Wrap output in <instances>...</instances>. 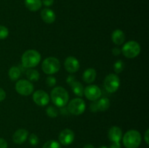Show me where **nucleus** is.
Segmentation results:
<instances>
[{
	"instance_id": "f257e3e1",
	"label": "nucleus",
	"mask_w": 149,
	"mask_h": 148,
	"mask_svg": "<svg viewBox=\"0 0 149 148\" xmlns=\"http://www.w3.org/2000/svg\"><path fill=\"white\" fill-rule=\"evenodd\" d=\"M50 97L52 102L58 107H64L66 105L69 100L68 91L61 86L54 88L51 91Z\"/></svg>"
},
{
	"instance_id": "f03ea898",
	"label": "nucleus",
	"mask_w": 149,
	"mask_h": 148,
	"mask_svg": "<svg viewBox=\"0 0 149 148\" xmlns=\"http://www.w3.org/2000/svg\"><path fill=\"white\" fill-rule=\"evenodd\" d=\"M41 55L35 49H29L22 56V64L26 68H33L39 63Z\"/></svg>"
},
{
	"instance_id": "7ed1b4c3",
	"label": "nucleus",
	"mask_w": 149,
	"mask_h": 148,
	"mask_svg": "<svg viewBox=\"0 0 149 148\" xmlns=\"http://www.w3.org/2000/svg\"><path fill=\"white\" fill-rule=\"evenodd\" d=\"M141 141V134L136 130L128 131L123 136V144L126 148H138Z\"/></svg>"
},
{
	"instance_id": "20e7f679",
	"label": "nucleus",
	"mask_w": 149,
	"mask_h": 148,
	"mask_svg": "<svg viewBox=\"0 0 149 148\" xmlns=\"http://www.w3.org/2000/svg\"><path fill=\"white\" fill-rule=\"evenodd\" d=\"M42 71L48 75L54 74L58 72L61 68V62L59 59L54 57L46 58L42 62Z\"/></svg>"
},
{
	"instance_id": "39448f33",
	"label": "nucleus",
	"mask_w": 149,
	"mask_h": 148,
	"mask_svg": "<svg viewBox=\"0 0 149 148\" xmlns=\"http://www.w3.org/2000/svg\"><path fill=\"white\" fill-rule=\"evenodd\" d=\"M121 51L126 57L135 58L141 52V46L137 41H130L124 45Z\"/></svg>"
},
{
	"instance_id": "423d86ee",
	"label": "nucleus",
	"mask_w": 149,
	"mask_h": 148,
	"mask_svg": "<svg viewBox=\"0 0 149 148\" xmlns=\"http://www.w3.org/2000/svg\"><path fill=\"white\" fill-rule=\"evenodd\" d=\"M120 85V79L116 74L111 73L106 77L104 80V87L109 93L116 91Z\"/></svg>"
},
{
	"instance_id": "0eeeda50",
	"label": "nucleus",
	"mask_w": 149,
	"mask_h": 148,
	"mask_svg": "<svg viewBox=\"0 0 149 148\" xmlns=\"http://www.w3.org/2000/svg\"><path fill=\"white\" fill-rule=\"evenodd\" d=\"M86 104L81 98H75L71 100L68 105V110L71 114L79 115L85 110Z\"/></svg>"
},
{
	"instance_id": "6e6552de",
	"label": "nucleus",
	"mask_w": 149,
	"mask_h": 148,
	"mask_svg": "<svg viewBox=\"0 0 149 148\" xmlns=\"http://www.w3.org/2000/svg\"><path fill=\"white\" fill-rule=\"evenodd\" d=\"M15 89L18 94L23 96H28L33 91V86L31 81L28 80H19L15 84Z\"/></svg>"
},
{
	"instance_id": "1a4fd4ad",
	"label": "nucleus",
	"mask_w": 149,
	"mask_h": 148,
	"mask_svg": "<svg viewBox=\"0 0 149 148\" xmlns=\"http://www.w3.org/2000/svg\"><path fill=\"white\" fill-rule=\"evenodd\" d=\"M84 94L85 97L91 101H96L101 97V89L96 85L87 86L84 90Z\"/></svg>"
},
{
	"instance_id": "9d476101",
	"label": "nucleus",
	"mask_w": 149,
	"mask_h": 148,
	"mask_svg": "<svg viewBox=\"0 0 149 148\" xmlns=\"http://www.w3.org/2000/svg\"><path fill=\"white\" fill-rule=\"evenodd\" d=\"M33 100L37 105L45 106L49 103V96L43 90H37L33 93Z\"/></svg>"
},
{
	"instance_id": "9b49d317",
	"label": "nucleus",
	"mask_w": 149,
	"mask_h": 148,
	"mask_svg": "<svg viewBox=\"0 0 149 148\" xmlns=\"http://www.w3.org/2000/svg\"><path fill=\"white\" fill-rule=\"evenodd\" d=\"M74 137H75V135H74V131L69 129H65L60 133L58 139H59L60 143L66 146V145H71L74 142Z\"/></svg>"
},
{
	"instance_id": "f8f14e48",
	"label": "nucleus",
	"mask_w": 149,
	"mask_h": 148,
	"mask_svg": "<svg viewBox=\"0 0 149 148\" xmlns=\"http://www.w3.org/2000/svg\"><path fill=\"white\" fill-rule=\"evenodd\" d=\"M110 107V100L106 97L100 99L97 102L92 103L90 105V110L93 112L106 111Z\"/></svg>"
},
{
	"instance_id": "ddd939ff",
	"label": "nucleus",
	"mask_w": 149,
	"mask_h": 148,
	"mask_svg": "<svg viewBox=\"0 0 149 148\" xmlns=\"http://www.w3.org/2000/svg\"><path fill=\"white\" fill-rule=\"evenodd\" d=\"M64 66H65V70L68 72L74 73H76L79 71L80 65L79 62L77 58L73 56H70L65 59V62H64Z\"/></svg>"
},
{
	"instance_id": "4468645a",
	"label": "nucleus",
	"mask_w": 149,
	"mask_h": 148,
	"mask_svg": "<svg viewBox=\"0 0 149 148\" xmlns=\"http://www.w3.org/2000/svg\"><path fill=\"white\" fill-rule=\"evenodd\" d=\"M29 136V131L26 129H18L14 133L13 136V142L17 145H21L27 139Z\"/></svg>"
},
{
	"instance_id": "2eb2a0df",
	"label": "nucleus",
	"mask_w": 149,
	"mask_h": 148,
	"mask_svg": "<svg viewBox=\"0 0 149 148\" xmlns=\"http://www.w3.org/2000/svg\"><path fill=\"white\" fill-rule=\"evenodd\" d=\"M109 138L111 142H119L122 138V131L118 126H112L109 131Z\"/></svg>"
},
{
	"instance_id": "dca6fc26",
	"label": "nucleus",
	"mask_w": 149,
	"mask_h": 148,
	"mask_svg": "<svg viewBox=\"0 0 149 148\" xmlns=\"http://www.w3.org/2000/svg\"><path fill=\"white\" fill-rule=\"evenodd\" d=\"M41 17H42L43 21L45 22L46 23H48V24H50V23L55 22V18H56L55 12L52 10L48 8L43 9L42 10V12H41Z\"/></svg>"
},
{
	"instance_id": "f3484780",
	"label": "nucleus",
	"mask_w": 149,
	"mask_h": 148,
	"mask_svg": "<svg viewBox=\"0 0 149 148\" xmlns=\"http://www.w3.org/2000/svg\"><path fill=\"white\" fill-rule=\"evenodd\" d=\"M112 41L116 45H122L125 41V33L122 30H115L112 33L111 36Z\"/></svg>"
},
{
	"instance_id": "a211bd4d",
	"label": "nucleus",
	"mask_w": 149,
	"mask_h": 148,
	"mask_svg": "<svg viewBox=\"0 0 149 148\" xmlns=\"http://www.w3.org/2000/svg\"><path fill=\"white\" fill-rule=\"evenodd\" d=\"M96 75H97V73L94 68H88L84 72L82 78L84 82L87 84H91L95 80Z\"/></svg>"
},
{
	"instance_id": "6ab92c4d",
	"label": "nucleus",
	"mask_w": 149,
	"mask_h": 148,
	"mask_svg": "<svg viewBox=\"0 0 149 148\" xmlns=\"http://www.w3.org/2000/svg\"><path fill=\"white\" fill-rule=\"evenodd\" d=\"M25 5L30 11L36 12L42 7V0H25Z\"/></svg>"
},
{
	"instance_id": "aec40b11",
	"label": "nucleus",
	"mask_w": 149,
	"mask_h": 148,
	"mask_svg": "<svg viewBox=\"0 0 149 148\" xmlns=\"http://www.w3.org/2000/svg\"><path fill=\"white\" fill-rule=\"evenodd\" d=\"M71 87V89H72L73 92L77 95L78 97H81L84 95V86H83L82 84L80 82L77 81H74L70 84Z\"/></svg>"
},
{
	"instance_id": "412c9836",
	"label": "nucleus",
	"mask_w": 149,
	"mask_h": 148,
	"mask_svg": "<svg viewBox=\"0 0 149 148\" xmlns=\"http://www.w3.org/2000/svg\"><path fill=\"white\" fill-rule=\"evenodd\" d=\"M20 74H21L20 70L17 67L13 66L9 70L8 75L12 81H16V80L18 79L20 76Z\"/></svg>"
},
{
	"instance_id": "4be33fe9",
	"label": "nucleus",
	"mask_w": 149,
	"mask_h": 148,
	"mask_svg": "<svg viewBox=\"0 0 149 148\" xmlns=\"http://www.w3.org/2000/svg\"><path fill=\"white\" fill-rule=\"evenodd\" d=\"M26 77L29 81H37L39 78V73L36 70L29 68L26 71Z\"/></svg>"
},
{
	"instance_id": "5701e85b",
	"label": "nucleus",
	"mask_w": 149,
	"mask_h": 148,
	"mask_svg": "<svg viewBox=\"0 0 149 148\" xmlns=\"http://www.w3.org/2000/svg\"><path fill=\"white\" fill-rule=\"evenodd\" d=\"M124 68H125V63L121 59H119L113 64V70L116 73H120L121 72H122Z\"/></svg>"
},
{
	"instance_id": "b1692460",
	"label": "nucleus",
	"mask_w": 149,
	"mask_h": 148,
	"mask_svg": "<svg viewBox=\"0 0 149 148\" xmlns=\"http://www.w3.org/2000/svg\"><path fill=\"white\" fill-rule=\"evenodd\" d=\"M42 148H61L59 142L55 140H49L43 145Z\"/></svg>"
},
{
	"instance_id": "393cba45",
	"label": "nucleus",
	"mask_w": 149,
	"mask_h": 148,
	"mask_svg": "<svg viewBox=\"0 0 149 148\" xmlns=\"http://www.w3.org/2000/svg\"><path fill=\"white\" fill-rule=\"evenodd\" d=\"M46 112L47 115L50 118H56L58 115V110L53 106H49V107H47Z\"/></svg>"
},
{
	"instance_id": "a878e982",
	"label": "nucleus",
	"mask_w": 149,
	"mask_h": 148,
	"mask_svg": "<svg viewBox=\"0 0 149 148\" xmlns=\"http://www.w3.org/2000/svg\"><path fill=\"white\" fill-rule=\"evenodd\" d=\"M9 30L5 26H0V39H4L8 36Z\"/></svg>"
},
{
	"instance_id": "bb28decb",
	"label": "nucleus",
	"mask_w": 149,
	"mask_h": 148,
	"mask_svg": "<svg viewBox=\"0 0 149 148\" xmlns=\"http://www.w3.org/2000/svg\"><path fill=\"white\" fill-rule=\"evenodd\" d=\"M29 142L32 146H36L39 143V137L35 133H31L29 136Z\"/></svg>"
},
{
	"instance_id": "cd10ccee",
	"label": "nucleus",
	"mask_w": 149,
	"mask_h": 148,
	"mask_svg": "<svg viewBox=\"0 0 149 148\" xmlns=\"http://www.w3.org/2000/svg\"><path fill=\"white\" fill-rule=\"evenodd\" d=\"M47 84L48 86H53L56 84V78L53 76H49L47 78L46 81Z\"/></svg>"
},
{
	"instance_id": "c85d7f7f",
	"label": "nucleus",
	"mask_w": 149,
	"mask_h": 148,
	"mask_svg": "<svg viewBox=\"0 0 149 148\" xmlns=\"http://www.w3.org/2000/svg\"><path fill=\"white\" fill-rule=\"evenodd\" d=\"M42 3L47 7H50L53 4L54 0H42Z\"/></svg>"
},
{
	"instance_id": "c756f323",
	"label": "nucleus",
	"mask_w": 149,
	"mask_h": 148,
	"mask_svg": "<svg viewBox=\"0 0 149 148\" xmlns=\"http://www.w3.org/2000/svg\"><path fill=\"white\" fill-rule=\"evenodd\" d=\"M0 148H7V141L2 138H0Z\"/></svg>"
},
{
	"instance_id": "7c9ffc66",
	"label": "nucleus",
	"mask_w": 149,
	"mask_h": 148,
	"mask_svg": "<svg viewBox=\"0 0 149 148\" xmlns=\"http://www.w3.org/2000/svg\"><path fill=\"white\" fill-rule=\"evenodd\" d=\"M6 97V92L3 89L0 88V102L3 101Z\"/></svg>"
},
{
	"instance_id": "2f4dec72",
	"label": "nucleus",
	"mask_w": 149,
	"mask_h": 148,
	"mask_svg": "<svg viewBox=\"0 0 149 148\" xmlns=\"http://www.w3.org/2000/svg\"><path fill=\"white\" fill-rule=\"evenodd\" d=\"M121 52H122L121 49H119V48H117V47H115L112 49V53H113V55H116V56L119 55Z\"/></svg>"
},
{
	"instance_id": "473e14b6",
	"label": "nucleus",
	"mask_w": 149,
	"mask_h": 148,
	"mask_svg": "<svg viewBox=\"0 0 149 148\" xmlns=\"http://www.w3.org/2000/svg\"><path fill=\"white\" fill-rule=\"evenodd\" d=\"M110 148H121V145L119 142H112Z\"/></svg>"
},
{
	"instance_id": "72a5a7b5",
	"label": "nucleus",
	"mask_w": 149,
	"mask_h": 148,
	"mask_svg": "<svg viewBox=\"0 0 149 148\" xmlns=\"http://www.w3.org/2000/svg\"><path fill=\"white\" fill-rule=\"evenodd\" d=\"M148 133H149V130L148 129H147L145 133V136H144V139H145V141H146V143L147 144V145H149V139H148Z\"/></svg>"
},
{
	"instance_id": "f704fd0d",
	"label": "nucleus",
	"mask_w": 149,
	"mask_h": 148,
	"mask_svg": "<svg viewBox=\"0 0 149 148\" xmlns=\"http://www.w3.org/2000/svg\"><path fill=\"white\" fill-rule=\"evenodd\" d=\"M83 148H95V147L93 145H90V144H87V145H84V147H83Z\"/></svg>"
},
{
	"instance_id": "c9c22d12",
	"label": "nucleus",
	"mask_w": 149,
	"mask_h": 148,
	"mask_svg": "<svg viewBox=\"0 0 149 148\" xmlns=\"http://www.w3.org/2000/svg\"><path fill=\"white\" fill-rule=\"evenodd\" d=\"M99 148H109V147H107L106 146H101V147H100Z\"/></svg>"
}]
</instances>
